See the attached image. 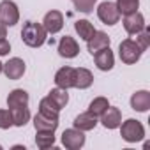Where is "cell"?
Instances as JSON below:
<instances>
[{"label": "cell", "mask_w": 150, "mask_h": 150, "mask_svg": "<svg viewBox=\"0 0 150 150\" xmlns=\"http://www.w3.org/2000/svg\"><path fill=\"white\" fill-rule=\"evenodd\" d=\"M46 35H48V32L44 30V27L41 23H35V21H27L21 28V39L30 48L42 46L46 42Z\"/></svg>", "instance_id": "obj_1"}, {"label": "cell", "mask_w": 150, "mask_h": 150, "mask_svg": "<svg viewBox=\"0 0 150 150\" xmlns=\"http://www.w3.org/2000/svg\"><path fill=\"white\" fill-rule=\"evenodd\" d=\"M118 127H120L122 139H125L127 143H136V141H141L145 138V127L141 125V122H138L134 118H127Z\"/></svg>", "instance_id": "obj_2"}, {"label": "cell", "mask_w": 150, "mask_h": 150, "mask_svg": "<svg viewBox=\"0 0 150 150\" xmlns=\"http://www.w3.org/2000/svg\"><path fill=\"white\" fill-rule=\"evenodd\" d=\"M141 53L143 50L138 46V42L134 39H124L118 46V55H120V60L124 64H136L139 58H141Z\"/></svg>", "instance_id": "obj_3"}, {"label": "cell", "mask_w": 150, "mask_h": 150, "mask_svg": "<svg viewBox=\"0 0 150 150\" xmlns=\"http://www.w3.org/2000/svg\"><path fill=\"white\" fill-rule=\"evenodd\" d=\"M0 21L6 27H14L20 21V11H18V6L13 0L0 2Z\"/></svg>", "instance_id": "obj_4"}, {"label": "cell", "mask_w": 150, "mask_h": 150, "mask_svg": "<svg viewBox=\"0 0 150 150\" xmlns=\"http://www.w3.org/2000/svg\"><path fill=\"white\" fill-rule=\"evenodd\" d=\"M62 145L69 150H78L85 145V134L80 129H65L62 132Z\"/></svg>", "instance_id": "obj_5"}, {"label": "cell", "mask_w": 150, "mask_h": 150, "mask_svg": "<svg viewBox=\"0 0 150 150\" xmlns=\"http://www.w3.org/2000/svg\"><path fill=\"white\" fill-rule=\"evenodd\" d=\"M97 16L104 25H110V27L118 23V20H120V13L117 9V4H113V2H103L97 7Z\"/></svg>", "instance_id": "obj_6"}, {"label": "cell", "mask_w": 150, "mask_h": 150, "mask_svg": "<svg viewBox=\"0 0 150 150\" xmlns=\"http://www.w3.org/2000/svg\"><path fill=\"white\" fill-rule=\"evenodd\" d=\"M145 18L139 11H134V13H129V14H124V28L129 35H136L138 32H141L145 28Z\"/></svg>", "instance_id": "obj_7"}, {"label": "cell", "mask_w": 150, "mask_h": 150, "mask_svg": "<svg viewBox=\"0 0 150 150\" xmlns=\"http://www.w3.org/2000/svg\"><path fill=\"white\" fill-rule=\"evenodd\" d=\"M42 27L48 34H58L64 27V14L60 11H50L46 13L42 20Z\"/></svg>", "instance_id": "obj_8"}, {"label": "cell", "mask_w": 150, "mask_h": 150, "mask_svg": "<svg viewBox=\"0 0 150 150\" xmlns=\"http://www.w3.org/2000/svg\"><path fill=\"white\" fill-rule=\"evenodd\" d=\"M25 69H27V67H25V62H23L21 58L14 57V58H11L7 64H4L2 72L6 74L9 80H20L23 74H25Z\"/></svg>", "instance_id": "obj_9"}, {"label": "cell", "mask_w": 150, "mask_h": 150, "mask_svg": "<svg viewBox=\"0 0 150 150\" xmlns=\"http://www.w3.org/2000/svg\"><path fill=\"white\" fill-rule=\"evenodd\" d=\"M55 83H57L58 88H64V90L74 88V69L69 67V65L58 69L57 74H55Z\"/></svg>", "instance_id": "obj_10"}, {"label": "cell", "mask_w": 150, "mask_h": 150, "mask_svg": "<svg viewBox=\"0 0 150 150\" xmlns=\"http://www.w3.org/2000/svg\"><path fill=\"white\" fill-rule=\"evenodd\" d=\"M78 53H80V46H78L76 41H74V37L65 35V37L60 39V42H58V55L60 57H64V58H74Z\"/></svg>", "instance_id": "obj_11"}, {"label": "cell", "mask_w": 150, "mask_h": 150, "mask_svg": "<svg viewBox=\"0 0 150 150\" xmlns=\"http://www.w3.org/2000/svg\"><path fill=\"white\" fill-rule=\"evenodd\" d=\"M94 58H96L97 69H101V71H111L115 65V57H113V51L110 50V46L94 53Z\"/></svg>", "instance_id": "obj_12"}, {"label": "cell", "mask_w": 150, "mask_h": 150, "mask_svg": "<svg viewBox=\"0 0 150 150\" xmlns=\"http://www.w3.org/2000/svg\"><path fill=\"white\" fill-rule=\"evenodd\" d=\"M101 124H103L106 129H117V127L122 124V113H120V110L108 106L106 111L101 115Z\"/></svg>", "instance_id": "obj_13"}, {"label": "cell", "mask_w": 150, "mask_h": 150, "mask_svg": "<svg viewBox=\"0 0 150 150\" xmlns=\"http://www.w3.org/2000/svg\"><path fill=\"white\" fill-rule=\"evenodd\" d=\"M92 83H94V74L88 69H85V67L74 69V88L85 90V88L92 87Z\"/></svg>", "instance_id": "obj_14"}, {"label": "cell", "mask_w": 150, "mask_h": 150, "mask_svg": "<svg viewBox=\"0 0 150 150\" xmlns=\"http://www.w3.org/2000/svg\"><path fill=\"white\" fill-rule=\"evenodd\" d=\"M131 108L134 111H139V113L148 111V108H150V92H146V90L134 92L132 97H131Z\"/></svg>", "instance_id": "obj_15"}, {"label": "cell", "mask_w": 150, "mask_h": 150, "mask_svg": "<svg viewBox=\"0 0 150 150\" xmlns=\"http://www.w3.org/2000/svg\"><path fill=\"white\" fill-rule=\"evenodd\" d=\"M110 37H108V34L106 32H94V35L87 41V48H88V51L94 55V53H97L99 50H103V48H108L110 46Z\"/></svg>", "instance_id": "obj_16"}, {"label": "cell", "mask_w": 150, "mask_h": 150, "mask_svg": "<svg viewBox=\"0 0 150 150\" xmlns=\"http://www.w3.org/2000/svg\"><path fill=\"white\" fill-rule=\"evenodd\" d=\"M74 129H80V131H92L96 125H97V117H94L92 113L85 111V113H80L76 118H74Z\"/></svg>", "instance_id": "obj_17"}, {"label": "cell", "mask_w": 150, "mask_h": 150, "mask_svg": "<svg viewBox=\"0 0 150 150\" xmlns=\"http://www.w3.org/2000/svg\"><path fill=\"white\" fill-rule=\"evenodd\" d=\"M39 113L41 115H44V117H48V118H51V120H58V115H60V108L46 96L44 99H41V103H39Z\"/></svg>", "instance_id": "obj_18"}, {"label": "cell", "mask_w": 150, "mask_h": 150, "mask_svg": "<svg viewBox=\"0 0 150 150\" xmlns=\"http://www.w3.org/2000/svg\"><path fill=\"white\" fill-rule=\"evenodd\" d=\"M11 117H13V124L16 127H23L28 120H30V111L28 106H16V108H9Z\"/></svg>", "instance_id": "obj_19"}, {"label": "cell", "mask_w": 150, "mask_h": 150, "mask_svg": "<svg viewBox=\"0 0 150 150\" xmlns=\"http://www.w3.org/2000/svg\"><path fill=\"white\" fill-rule=\"evenodd\" d=\"M7 106L16 108V106H28V94L23 88H14L7 96Z\"/></svg>", "instance_id": "obj_20"}, {"label": "cell", "mask_w": 150, "mask_h": 150, "mask_svg": "<svg viewBox=\"0 0 150 150\" xmlns=\"http://www.w3.org/2000/svg\"><path fill=\"white\" fill-rule=\"evenodd\" d=\"M34 127H35V131H53L55 132L58 127V120H51V118L37 113L34 117Z\"/></svg>", "instance_id": "obj_21"}, {"label": "cell", "mask_w": 150, "mask_h": 150, "mask_svg": "<svg viewBox=\"0 0 150 150\" xmlns=\"http://www.w3.org/2000/svg\"><path fill=\"white\" fill-rule=\"evenodd\" d=\"M35 145H37L41 150H46V148L53 146V145H55V132H53V131H37Z\"/></svg>", "instance_id": "obj_22"}, {"label": "cell", "mask_w": 150, "mask_h": 150, "mask_svg": "<svg viewBox=\"0 0 150 150\" xmlns=\"http://www.w3.org/2000/svg\"><path fill=\"white\" fill-rule=\"evenodd\" d=\"M74 28H76L78 35H80L83 41H88V39L94 35V32H96L94 25H92L88 20H78L76 23H74Z\"/></svg>", "instance_id": "obj_23"}, {"label": "cell", "mask_w": 150, "mask_h": 150, "mask_svg": "<svg viewBox=\"0 0 150 150\" xmlns=\"http://www.w3.org/2000/svg\"><path fill=\"white\" fill-rule=\"evenodd\" d=\"M48 97L62 110V108H65V104L69 103V94H67V90H64V88H53L50 94H48Z\"/></svg>", "instance_id": "obj_24"}, {"label": "cell", "mask_w": 150, "mask_h": 150, "mask_svg": "<svg viewBox=\"0 0 150 150\" xmlns=\"http://www.w3.org/2000/svg\"><path fill=\"white\" fill-rule=\"evenodd\" d=\"M108 106H110V103H108L106 97H96V99L88 104V113H92L94 117H101V115L106 111Z\"/></svg>", "instance_id": "obj_25"}, {"label": "cell", "mask_w": 150, "mask_h": 150, "mask_svg": "<svg viewBox=\"0 0 150 150\" xmlns=\"http://www.w3.org/2000/svg\"><path fill=\"white\" fill-rule=\"evenodd\" d=\"M139 7V0H117V9L120 14H129L138 11Z\"/></svg>", "instance_id": "obj_26"}, {"label": "cell", "mask_w": 150, "mask_h": 150, "mask_svg": "<svg viewBox=\"0 0 150 150\" xmlns=\"http://www.w3.org/2000/svg\"><path fill=\"white\" fill-rule=\"evenodd\" d=\"M71 2L74 4V7H76L80 13L88 14V13L94 11V7H96V4H97V0H71Z\"/></svg>", "instance_id": "obj_27"}, {"label": "cell", "mask_w": 150, "mask_h": 150, "mask_svg": "<svg viewBox=\"0 0 150 150\" xmlns=\"http://www.w3.org/2000/svg\"><path fill=\"white\" fill-rule=\"evenodd\" d=\"M134 41H136V42H138V46L145 51V50L150 46V30L145 27L141 32H138V34H136V39H134Z\"/></svg>", "instance_id": "obj_28"}, {"label": "cell", "mask_w": 150, "mask_h": 150, "mask_svg": "<svg viewBox=\"0 0 150 150\" xmlns=\"http://www.w3.org/2000/svg\"><path fill=\"white\" fill-rule=\"evenodd\" d=\"M13 124V117L9 110H0V129H9Z\"/></svg>", "instance_id": "obj_29"}, {"label": "cell", "mask_w": 150, "mask_h": 150, "mask_svg": "<svg viewBox=\"0 0 150 150\" xmlns=\"http://www.w3.org/2000/svg\"><path fill=\"white\" fill-rule=\"evenodd\" d=\"M11 51V44L6 37H0V57H4V55H9Z\"/></svg>", "instance_id": "obj_30"}, {"label": "cell", "mask_w": 150, "mask_h": 150, "mask_svg": "<svg viewBox=\"0 0 150 150\" xmlns=\"http://www.w3.org/2000/svg\"><path fill=\"white\" fill-rule=\"evenodd\" d=\"M13 148H14V150H25V146H21V145H14Z\"/></svg>", "instance_id": "obj_31"}, {"label": "cell", "mask_w": 150, "mask_h": 150, "mask_svg": "<svg viewBox=\"0 0 150 150\" xmlns=\"http://www.w3.org/2000/svg\"><path fill=\"white\" fill-rule=\"evenodd\" d=\"M2 67H4V64H2V62H0V72H2Z\"/></svg>", "instance_id": "obj_32"}, {"label": "cell", "mask_w": 150, "mask_h": 150, "mask_svg": "<svg viewBox=\"0 0 150 150\" xmlns=\"http://www.w3.org/2000/svg\"><path fill=\"white\" fill-rule=\"evenodd\" d=\"M0 150H2V145H0Z\"/></svg>", "instance_id": "obj_33"}]
</instances>
